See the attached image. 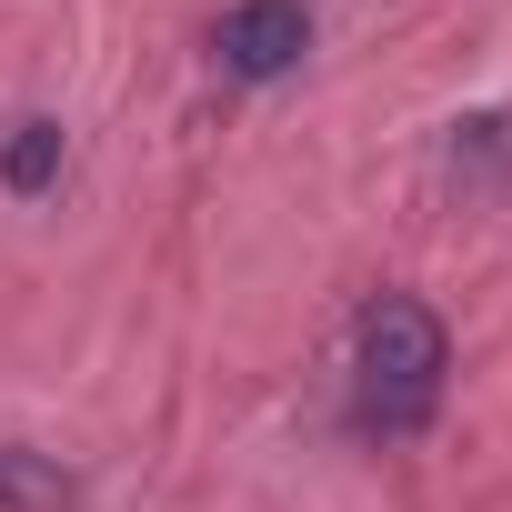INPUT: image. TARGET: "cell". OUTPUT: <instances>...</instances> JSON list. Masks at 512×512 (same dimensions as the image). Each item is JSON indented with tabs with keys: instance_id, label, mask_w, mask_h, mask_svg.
Masks as SVG:
<instances>
[{
	"instance_id": "3957f363",
	"label": "cell",
	"mask_w": 512,
	"mask_h": 512,
	"mask_svg": "<svg viewBox=\"0 0 512 512\" xmlns=\"http://www.w3.org/2000/svg\"><path fill=\"white\" fill-rule=\"evenodd\" d=\"M81 492H71V472H51L41 452H21V442H0V512H71Z\"/></svg>"
},
{
	"instance_id": "6da1fadb",
	"label": "cell",
	"mask_w": 512,
	"mask_h": 512,
	"mask_svg": "<svg viewBox=\"0 0 512 512\" xmlns=\"http://www.w3.org/2000/svg\"><path fill=\"white\" fill-rule=\"evenodd\" d=\"M442 372H452L442 322L412 292H382L352 332V422L362 432H422L432 402H442Z\"/></svg>"
},
{
	"instance_id": "277c9868",
	"label": "cell",
	"mask_w": 512,
	"mask_h": 512,
	"mask_svg": "<svg viewBox=\"0 0 512 512\" xmlns=\"http://www.w3.org/2000/svg\"><path fill=\"white\" fill-rule=\"evenodd\" d=\"M0 181H11L21 201H31V191H51V181H61V121H21V131H11V151H0Z\"/></svg>"
},
{
	"instance_id": "7a4b0ae2",
	"label": "cell",
	"mask_w": 512,
	"mask_h": 512,
	"mask_svg": "<svg viewBox=\"0 0 512 512\" xmlns=\"http://www.w3.org/2000/svg\"><path fill=\"white\" fill-rule=\"evenodd\" d=\"M302 51H312L302 0H241V11H221V31H211V61L231 81H282Z\"/></svg>"
}]
</instances>
